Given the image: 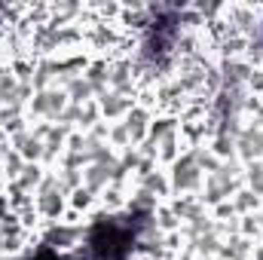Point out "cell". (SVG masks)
Segmentation results:
<instances>
[{"label": "cell", "instance_id": "1", "mask_svg": "<svg viewBox=\"0 0 263 260\" xmlns=\"http://www.w3.org/2000/svg\"><path fill=\"white\" fill-rule=\"evenodd\" d=\"M86 239V227L83 224H73V220H52L49 230H46V245L59 248V251H73L80 248Z\"/></svg>", "mask_w": 263, "mask_h": 260}, {"label": "cell", "instance_id": "2", "mask_svg": "<svg viewBox=\"0 0 263 260\" xmlns=\"http://www.w3.org/2000/svg\"><path fill=\"white\" fill-rule=\"evenodd\" d=\"M172 190H181V193H196L202 190V184H205V172L196 165V159H193V153H187L184 159H178L175 162V172H172Z\"/></svg>", "mask_w": 263, "mask_h": 260}, {"label": "cell", "instance_id": "3", "mask_svg": "<svg viewBox=\"0 0 263 260\" xmlns=\"http://www.w3.org/2000/svg\"><path fill=\"white\" fill-rule=\"evenodd\" d=\"M67 107V95L59 89H40L37 95H34V101H31V110L37 114V117H46V120H62V114H65Z\"/></svg>", "mask_w": 263, "mask_h": 260}, {"label": "cell", "instance_id": "4", "mask_svg": "<svg viewBox=\"0 0 263 260\" xmlns=\"http://www.w3.org/2000/svg\"><path fill=\"white\" fill-rule=\"evenodd\" d=\"M132 107H135V98L129 95H120V92H104L101 95V114L107 117V120H126V114H129Z\"/></svg>", "mask_w": 263, "mask_h": 260}, {"label": "cell", "instance_id": "5", "mask_svg": "<svg viewBox=\"0 0 263 260\" xmlns=\"http://www.w3.org/2000/svg\"><path fill=\"white\" fill-rule=\"evenodd\" d=\"M248 184H251V193L254 196H263V162H251L248 172H245Z\"/></svg>", "mask_w": 263, "mask_h": 260}, {"label": "cell", "instance_id": "6", "mask_svg": "<svg viewBox=\"0 0 263 260\" xmlns=\"http://www.w3.org/2000/svg\"><path fill=\"white\" fill-rule=\"evenodd\" d=\"M92 202H95V193H92V190H86V187H77L73 196H70L73 211H86V208H92Z\"/></svg>", "mask_w": 263, "mask_h": 260}]
</instances>
